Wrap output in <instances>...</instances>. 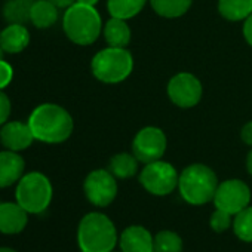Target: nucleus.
<instances>
[{
  "instance_id": "obj_1",
  "label": "nucleus",
  "mask_w": 252,
  "mask_h": 252,
  "mask_svg": "<svg viewBox=\"0 0 252 252\" xmlns=\"http://www.w3.org/2000/svg\"><path fill=\"white\" fill-rule=\"evenodd\" d=\"M27 123L34 135V140L46 144L64 143L70 138L74 126L70 113L64 107L51 102L36 107Z\"/></svg>"
},
{
  "instance_id": "obj_2",
  "label": "nucleus",
  "mask_w": 252,
  "mask_h": 252,
  "mask_svg": "<svg viewBox=\"0 0 252 252\" xmlns=\"http://www.w3.org/2000/svg\"><path fill=\"white\" fill-rule=\"evenodd\" d=\"M113 221L101 212L86 214L77 227V243L83 252H111L117 245Z\"/></svg>"
},
{
  "instance_id": "obj_3",
  "label": "nucleus",
  "mask_w": 252,
  "mask_h": 252,
  "mask_svg": "<svg viewBox=\"0 0 252 252\" xmlns=\"http://www.w3.org/2000/svg\"><path fill=\"white\" fill-rule=\"evenodd\" d=\"M63 29L73 43L88 46L99 37L102 21L95 6L76 2L67 8L63 17Z\"/></svg>"
},
{
  "instance_id": "obj_4",
  "label": "nucleus",
  "mask_w": 252,
  "mask_h": 252,
  "mask_svg": "<svg viewBox=\"0 0 252 252\" xmlns=\"http://www.w3.org/2000/svg\"><path fill=\"white\" fill-rule=\"evenodd\" d=\"M218 187L215 172L202 163H193L183 169L178 180V190L181 197L194 206L205 205L214 200Z\"/></svg>"
},
{
  "instance_id": "obj_5",
  "label": "nucleus",
  "mask_w": 252,
  "mask_h": 252,
  "mask_svg": "<svg viewBox=\"0 0 252 252\" xmlns=\"http://www.w3.org/2000/svg\"><path fill=\"white\" fill-rule=\"evenodd\" d=\"M91 68L99 82L114 85L129 77L134 70V58L128 49L108 46L95 54Z\"/></svg>"
},
{
  "instance_id": "obj_6",
  "label": "nucleus",
  "mask_w": 252,
  "mask_h": 252,
  "mask_svg": "<svg viewBox=\"0 0 252 252\" xmlns=\"http://www.w3.org/2000/svg\"><path fill=\"white\" fill-rule=\"evenodd\" d=\"M52 193V184L46 175L30 172L18 181L15 199L29 214H42L49 206Z\"/></svg>"
},
{
  "instance_id": "obj_7",
  "label": "nucleus",
  "mask_w": 252,
  "mask_h": 252,
  "mask_svg": "<svg viewBox=\"0 0 252 252\" xmlns=\"http://www.w3.org/2000/svg\"><path fill=\"white\" fill-rule=\"evenodd\" d=\"M180 175L177 169L163 160H156L152 163H146L140 174L141 186L155 196H166L171 194L178 187Z\"/></svg>"
},
{
  "instance_id": "obj_8",
  "label": "nucleus",
  "mask_w": 252,
  "mask_h": 252,
  "mask_svg": "<svg viewBox=\"0 0 252 252\" xmlns=\"http://www.w3.org/2000/svg\"><path fill=\"white\" fill-rule=\"evenodd\" d=\"M83 190L94 206L105 208L117 196V181L108 169H95L86 177Z\"/></svg>"
},
{
  "instance_id": "obj_9",
  "label": "nucleus",
  "mask_w": 252,
  "mask_h": 252,
  "mask_svg": "<svg viewBox=\"0 0 252 252\" xmlns=\"http://www.w3.org/2000/svg\"><path fill=\"white\" fill-rule=\"evenodd\" d=\"M166 135L156 126H147L137 132L132 141V153L141 163L160 160L166 152Z\"/></svg>"
},
{
  "instance_id": "obj_10",
  "label": "nucleus",
  "mask_w": 252,
  "mask_h": 252,
  "mask_svg": "<svg viewBox=\"0 0 252 252\" xmlns=\"http://www.w3.org/2000/svg\"><path fill=\"white\" fill-rule=\"evenodd\" d=\"M212 202L217 209H222L231 215H236L237 212L249 206L251 190L246 183L240 180H227L218 184Z\"/></svg>"
},
{
  "instance_id": "obj_11",
  "label": "nucleus",
  "mask_w": 252,
  "mask_h": 252,
  "mask_svg": "<svg viewBox=\"0 0 252 252\" xmlns=\"http://www.w3.org/2000/svg\"><path fill=\"white\" fill-rule=\"evenodd\" d=\"M168 96L180 108H191L202 98V83L191 73H178L168 83Z\"/></svg>"
},
{
  "instance_id": "obj_12",
  "label": "nucleus",
  "mask_w": 252,
  "mask_h": 252,
  "mask_svg": "<svg viewBox=\"0 0 252 252\" xmlns=\"http://www.w3.org/2000/svg\"><path fill=\"white\" fill-rule=\"evenodd\" d=\"M34 141V135L30 129L29 123L23 122H8L3 125L2 131H0V143L6 150L11 152H21L32 146Z\"/></svg>"
},
{
  "instance_id": "obj_13",
  "label": "nucleus",
  "mask_w": 252,
  "mask_h": 252,
  "mask_svg": "<svg viewBox=\"0 0 252 252\" xmlns=\"http://www.w3.org/2000/svg\"><path fill=\"white\" fill-rule=\"evenodd\" d=\"M119 243L122 252H155V237L143 225L126 227L119 237Z\"/></svg>"
},
{
  "instance_id": "obj_14",
  "label": "nucleus",
  "mask_w": 252,
  "mask_h": 252,
  "mask_svg": "<svg viewBox=\"0 0 252 252\" xmlns=\"http://www.w3.org/2000/svg\"><path fill=\"white\" fill-rule=\"evenodd\" d=\"M29 222V212L20 203H0V233L18 234Z\"/></svg>"
},
{
  "instance_id": "obj_15",
  "label": "nucleus",
  "mask_w": 252,
  "mask_h": 252,
  "mask_svg": "<svg viewBox=\"0 0 252 252\" xmlns=\"http://www.w3.org/2000/svg\"><path fill=\"white\" fill-rule=\"evenodd\" d=\"M24 169L26 162L17 152H0V189L9 187L20 181Z\"/></svg>"
},
{
  "instance_id": "obj_16",
  "label": "nucleus",
  "mask_w": 252,
  "mask_h": 252,
  "mask_svg": "<svg viewBox=\"0 0 252 252\" xmlns=\"http://www.w3.org/2000/svg\"><path fill=\"white\" fill-rule=\"evenodd\" d=\"M30 43V32L24 24H9L0 32V49L8 54H20Z\"/></svg>"
},
{
  "instance_id": "obj_17",
  "label": "nucleus",
  "mask_w": 252,
  "mask_h": 252,
  "mask_svg": "<svg viewBox=\"0 0 252 252\" xmlns=\"http://www.w3.org/2000/svg\"><path fill=\"white\" fill-rule=\"evenodd\" d=\"M105 42L113 48H126L131 42V29L126 20L111 17L102 29Z\"/></svg>"
},
{
  "instance_id": "obj_18",
  "label": "nucleus",
  "mask_w": 252,
  "mask_h": 252,
  "mask_svg": "<svg viewBox=\"0 0 252 252\" xmlns=\"http://www.w3.org/2000/svg\"><path fill=\"white\" fill-rule=\"evenodd\" d=\"M58 20V6L49 0H36L30 11V21L37 29H49Z\"/></svg>"
},
{
  "instance_id": "obj_19",
  "label": "nucleus",
  "mask_w": 252,
  "mask_h": 252,
  "mask_svg": "<svg viewBox=\"0 0 252 252\" xmlns=\"http://www.w3.org/2000/svg\"><path fill=\"white\" fill-rule=\"evenodd\" d=\"M138 159L134 156V153H117L110 159L108 171L119 180L131 178L138 171Z\"/></svg>"
},
{
  "instance_id": "obj_20",
  "label": "nucleus",
  "mask_w": 252,
  "mask_h": 252,
  "mask_svg": "<svg viewBox=\"0 0 252 252\" xmlns=\"http://www.w3.org/2000/svg\"><path fill=\"white\" fill-rule=\"evenodd\" d=\"M218 11L228 21H242L252 14V0H218Z\"/></svg>"
},
{
  "instance_id": "obj_21",
  "label": "nucleus",
  "mask_w": 252,
  "mask_h": 252,
  "mask_svg": "<svg viewBox=\"0 0 252 252\" xmlns=\"http://www.w3.org/2000/svg\"><path fill=\"white\" fill-rule=\"evenodd\" d=\"M147 0H107V9L114 18L131 20L144 9Z\"/></svg>"
},
{
  "instance_id": "obj_22",
  "label": "nucleus",
  "mask_w": 252,
  "mask_h": 252,
  "mask_svg": "<svg viewBox=\"0 0 252 252\" xmlns=\"http://www.w3.org/2000/svg\"><path fill=\"white\" fill-rule=\"evenodd\" d=\"M191 2L193 0H150V5L163 18H178L190 9Z\"/></svg>"
},
{
  "instance_id": "obj_23",
  "label": "nucleus",
  "mask_w": 252,
  "mask_h": 252,
  "mask_svg": "<svg viewBox=\"0 0 252 252\" xmlns=\"http://www.w3.org/2000/svg\"><path fill=\"white\" fill-rule=\"evenodd\" d=\"M32 0H8L3 6V17L11 24H24L30 20Z\"/></svg>"
},
{
  "instance_id": "obj_24",
  "label": "nucleus",
  "mask_w": 252,
  "mask_h": 252,
  "mask_svg": "<svg viewBox=\"0 0 252 252\" xmlns=\"http://www.w3.org/2000/svg\"><path fill=\"white\" fill-rule=\"evenodd\" d=\"M155 252H183V239L172 230H162L155 236Z\"/></svg>"
},
{
  "instance_id": "obj_25",
  "label": "nucleus",
  "mask_w": 252,
  "mask_h": 252,
  "mask_svg": "<svg viewBox=\"0 0 252 252\" xmlns=\"http://www.w3.org/2000/svg\"><path fill=\"white\" fill-rule=\"evenodd\" d=\"M234 234L243 242H252V206H246L234 215Z\"/></svg>"
},
{
  "instance_id": "obj_26",
  "label": "nucleus",
  "mask_w": 252,
  "mask_h": 252,
  "mask_svg": "<svg viewBox=\"0 0 252 252\" xmlns=\"http://www.w3.org/2000/svg\"><path fill=\"white\" fill-rule=\"evenodd\" d=\"M209 225L215 233H222L225 231L230 225H233L231 214L222 211V209H215L209 218Z\"/></svg>"
},
{
  "instance_id": "obj_27",
  "label": "nucleus",
  "mask_w": 252,
  "mask_h": 252,
  "mask_svg": "<svg viewBox=\"0 0 252 252\" xmlns=\"http://www.w3.org/2000/svg\"><path fill=\"white\" fill-rule=\"evenodd\" d=\"M12 77H14V70L11 64L0 58V91L5 89L12 82Z\"/></svg>"
},
{
  "instance_id": "obj_28",
  "label": "nucleus",
  "mask_w": 252,
  "mask_h": 252,
  "mask_svg": "<svg viewBox=\"0 0 252 252\" xmlns=\"http://www.w3.org/2000/svg\"><path fill=\"white\" fill-rule=\"evenodd\" d=\"M11 114V99L8 95L0 91V125H5Z\"/></svg>"
},
{
  "instance_id": "obj_29",
  "label": "nucleus",
  "mask_w": 252,
  "mask_h": 252,
  "mask_svg": "<svg viewBox=\"0 0 252 252\" xmlns=\"http://www.w3.org/2000/svg\"><path fill=\"white\" fill-rule=\"evenodd\" d=\"M240 137H242V141L252 147V122H248L243 128H242V132H240Z\"/></svg>"
},
{
  "instance_id": "obj_30",
  "label": "nucleus",
  "mask_w": 252,
  "mask_h": 252,
  "mask_svg": "<svg viewBox=\"0 0 252 252\" xmlns=\"http://www.w3.org/2000/svg\"><path fill=\"white\" fill-rule=\"evenodd\" d=\"M243 36H245V40L252 46V14L245 20V24H243Z\"/></svg>"
},
{
  "instance_id": "obj_31",
  "label": "nucleus",
  "mask_w": 252,
  "mask_h": 252,
  "mask_svg": "<svg viewBox=\"0 0 252 252\" xmlns=\"http://www.w3.org/2000/svg\"><path fill=\"white\" fill-rule=\"evenodd\" d=\"M55 6L58 8H70L73 3H76V0H49Z\"/></svg>"
},
{
  "instance_id": "obj_32",
  "label": "nucleus",
  "mask_w": 252,
  "mask_h": 252,
  "mask_svg": "<svg viewBox=\"0 0 252 252\" xmlns=\"http://www.w3.org/2000/svg\"><path fill=\"white\" fill-rule=\"evenodd\" d=\"M246 171H248L249 175H252V147H251V152L246 156Z\"/></svg>"
},
{
  "instance_id": "obj_33",
  "label": "nucleus",
  "mask_w": 252,
  "mask_h": 252,
  "mask_svg": "<svg viewBox=\"0 0 252 252\" xmlns=\"http://www.w3.org/2000/svg\"><path fill=\"white\" fill-rule=\"evenodd\" d=\"M77 3H83V5H89V6H95L99 0H76Z\"/></svg>"
},
{
  "instance_id": "obj_34",
  "label": "nucleus",
  "mask_w": 252,
  "mask_h": 252,
  "mask_svg": "<svg viewBox=\"0 0 252 252\" xmlns=\"http://www.w3.org/2000/svg\"><path fill=\"white\" fill-rule=\"evenodd\" d=\"M0 252H17V251H14L11 248H0Z\"/></svg>"
},
{
  "instance_id": "obj_35",
  "label": "nucleus",
  "mask_w": 252,
  "mask_h": 252,
  "mask_svg": "<svg viewBox=\"0 0 252 252\" xmlns=\"http://www.w3.org/2000/svg\"><path fill=\"white\" fill-rule=\"evenodd\" d=\"M111 252H114V251H111ZM120 252H122V251H120Z\"/></svg>"
},
{
  "instance_id": "obj_36",
  "label": "nucleus",
  "mask_w": 252,
  "mask_h": 252,
  "mask_svg": "<svg viewBox=\"0 0 252 252\" xmlns=\"http://www.w3.org/2000/svg\"><path fill=\"white\" fill-rule=\"evenodd\" d=\"M82 252H83V251H82Z\"/></svg>"
}]
</instances>
